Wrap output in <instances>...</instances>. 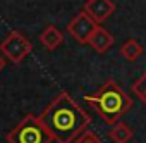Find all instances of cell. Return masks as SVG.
I'll use <instances>...</instances> for the list:
<instances>
[{
	"label": "cell",
	"mask_w": 146,
	"mask_h": 143,
	"mask_svg": "<svg viewBox=\"0 0 146 143\" xmlns=\"http://www.w3.org/2000/svg\"><path fill=\"white\" fill-rule=\"evenodd\" d=\"M40 119L55 143H76L91 124L90 114H86L67 92H60L43 109Z\"/></svg>",
	"instance_id": "1"
},
{
	"label": "cell",
	"mask_w": 146,
	"mask_h": 143,
	"mask_svg": "<svg viewBox=\"0 0 146 143\" xmlns=\"http://www.w3.org/2000/svg\"><path fill=\"white\" fill-rule=\"evenodd\" d=\"M84 100L98 112V116L107 124L119 122L120 117L132 109V98L113 80H107L95 93L84 95Z\"/></svg>",
	"instance_id": "2"
},
{
	"label": "cell",
	"mask_w": 146,
	"mask_h": 143,
	"mask_svg": "<svg viewBox=\"0 0 146 143\" xmlns=\"http://www.w3.org/2000/svg\"><path fill=\"white\" fill-rule=\"evenodd\" d=\"M9 143H52V136L41 122L40 116H26L12 131L7 133Z\"/></svg>",
	"instance_id": "3"
},
{
	"label": "cell",
	"mask_w": 146,
	"mask_h": 143,
	"mask_svg": "<svg viewBox=\"0 0 146 143\" xmlns=\"http://www.w3.org/2000/svg\"><path fill=\"white\" fill-rule=\"evenodd\" d=\"M0 50H2L5 59L17 64L31 53L33 45L21 31H12V33H9V36L2 43H0Z\"/></svg>",
	"instance_id": "4"
},
{
	"label": "cell",
	"mask_w": 146,
	"mask_h": 143,
	"mask_svg": "<svg viewBox=\"0 0 146 143\" xmlns=\"http://www.w3.org/2000/svg\"><path fill=\"white\" fill-rule=\"evenodd\" d=\"M100 24H96L84 11L79 12L78 16L72 17V21L67 24V31L70 33V36L78 40L79 43H88L91 35L95 33V29L98 28Z\"/></svg>",
	"instance_id": "5"
},
{
	"label": "cell",
	"mask_w": 146,
	"mask_h": 143,
	"mask_svg": "<svg viewBox=\"0 0 146 143\" xmlns=\"http://www.w3.org/2000/svg\"><path fill=\"white\" fill-rule=\"evenodd\" d=\"M83 11L96 24H102L117 11V5L112 2V0H88L84 4V7H83Z\"/></svg>",
	"instance_id": "6"
},
{
	"label": "cell",
	"mask_w": 146,
	"mask_h": 143,
	"mask_svg": "<svg viewBox=\"0 0 146 143\" xmlns=\"http://www.w3.org/2000/svg\"><path fill=\"white\" fill-rule=\"evenodd\" d=\"M113 41H115V38L112 36V33H110L108 29L98 26V28L95 29V33L91 35L88 45H90L95 52H98V53H105V52L113 45Z\"/></svg>",
	"instance_id": "7"
},
{
	"label": "cell",
	"mask_w": 146,
	"mask_h": 143,
	"mask_svg": "<svg viewBox=\"0 0 146 143\" xmlns=\"http://www.w3.org/2000/svg\"><path fill=\"white\" fill-rule=\"evenodd\" d=\"M40 41L43 43V47H45L46 50H55L57 47L62 45V41H64V33H62L57 26L50 24V26H46V28L43 29V33L40 35Z\"/></svg>",
	"instance_id": "8"
},
{
	"label": "cell",
	"mask_w": 146,
	"mask_h": 143,
	"mask_svg": "<svg viewBox=\"0 0 146 143\" xmlns=\"http://www.w3.org/2000/svg\"><path fill=\"white\" fill-rule=\"evenodd\" d=\"M108 138L113 143H129L134 138V131L125 122H115V124H112V128L108 131Z\"/></svg>",
	"instance_id": "9"
},
{
	"label": "cell",
	"mask_w": 146,
	"mask_h": 143,
	"mask_svg": "<svg viewBox=\"0 0 146 143\" xmlns=\"http://www.w3.org/2000/svg\"><path fill=\"white\" fill-rule=\"evenodd\" d=\"M120 55H122L125 60L134 62V60H137V59L143 55V45H141L137 40L131 38V40H127V41L122 43V47H120Z\"/></svg>",
	"instance_id": "10"
},
{
	"label": "cell",
	"mask_w": 146,
	"mask_h": 143,
	"mask_svg": "<svg viewBox=\"0 0 146 143\" xmlns=\"http://www.w3.org/2000/svg\"><path fill=\"white\" fill-rule=\"evenodd\" d=\"M132 93L146 105V71L143 73V76H139V80L132 83Z\"/></svg>",
	"instance_id": "11"
},
{
	"label": "cell",
	"mask_w": 146,
	"mask_h": 143,
	"mask_svg": "<svg viewBox=\"0 0 146 143\" xmlns=\"http://www.w3.org/2000/svg\"><path fill=\"white\" fill-rule=\"evenodd\" d=\"M76 143H102V140H100L93 131L88 129V131H84V133L76 140Z\"/></svg>",
	"instance_id": "12"
},
{
	"label": "cell",
	"mask_w": 146,
	"mask_h": 143,
	"mask_svg": "<svg viewBox=\"0 0 146 143\" xmlns=\"http://www.w3.org/2000/svg\"><path fill=\"white\" fill-rule=\"evenodd\" d=\"M4 65H5V59H2V57H0V71L4 69Z\"/></svg>",
	"instance_id": "13"
}]
</instances>
